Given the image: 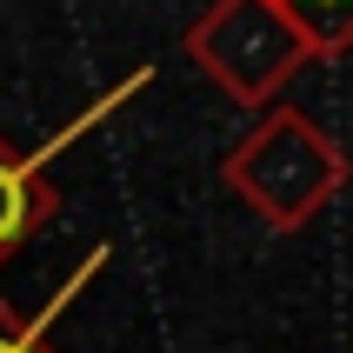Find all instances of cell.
<instances>
[{
	"instance_id": "cell-1",
	"label": "cell",
	"mask_w": 353,
	"mask_h": 353,
	"mask_svg": "<svg viewBox=\"0 0 353 353\" xmlns=\"http://www.w3.org/2000/svg\"><path fill=\"white\" fill-rule=\"evenodd\" d=\"M347 154L340 140L320 127L314 114H300L287 100H274L247 134L220 154V180L234 187L247 214H260L274 234H300L307 220H320L347 187Z\"/></svg>"
},
{
	"instance_id": "cell-4",
	"label": "cell",
	"mask_w": 353,
	"mask_h": 353,
	"mask_svg": "<svg viewBox=\"0 0 353 353\" xmlns=\"http://www.w3.org/2000/svg\"><path fill=\"white\" fill-rule=\"evenodd\" d=\"M300 40L314 60H334L353 47V0H267Z\"/></svg>"
},
{
	"instance_id": "cell-2",
	"label": "cell",
	"mask_w": 353,
	"mask_h": 353,
	"mask_svg": "<svg viewBox=\"0 0 353 353\" xmlns=\"http://www.w3.org/2000/svg\"><path fill=\"white\" fill-rule=\"evenodd\" d=\"M187 60L214 80L234 107L267 114L287 80H300L307 67V40L267 7V0H214L207 14L187 27Z\"/></svg>"
},
{
	"instance_id": "cell-5",
	"label": "cell",
	"mask_w": 353,
	"mask_h": 353,
	"mask_svg": "<svg viewBox=\"0 0 353 353\" xmlns=\"http://www.w3.org/2000/svg\"><path fill=\"white\" fill-rule=\"evenodd\" d=\"M60 307H67V294H60L40 320H27L20 307H7V300H0V353H60L54 340H47V320H54Z\"/></svg>"
},
{
	"instance_id": "cell-3",
	"label": "cell",
	"mask_w": 353,
	"mask_h": 353,
	"mask_svg": "<svg viewBox=\"0 0 353 353\" xmlns=\"http://www.w3.org/2000/svg\"><path fill=\"white\" fill-rule=\"evenodd\" d=\"M60 214V187L47 180V154H20L0 134V267Z\"/></svg>"
}]
</instances>
